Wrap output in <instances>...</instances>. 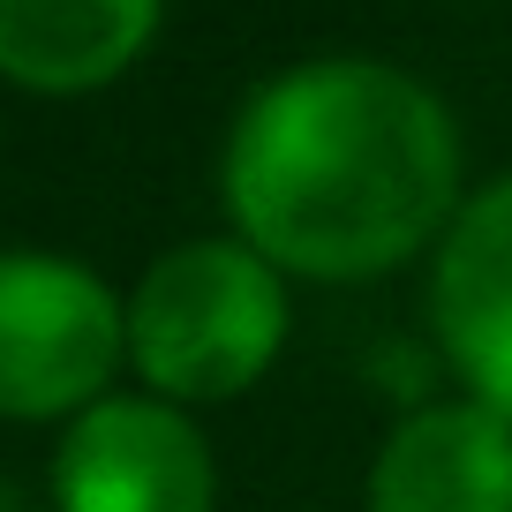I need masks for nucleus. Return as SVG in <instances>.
I'll return each mask as SVG.
<instances>
[{
	"instance_id": "f03ea898",
	"label": "nucleus",
	"mask_w": 512,
	"mask_h": 512,
	"mask_svg": "<svg viewBox=\"0 0 512 512\" xmlns=\"http://www.w3.org/2000/svg\"><path fill=\"white\" fill-rule=\"evenodd\" d=\"M136 392L166 407H226L279 369L294 339V287L234 234H189L121 294Z\"/></svg>"
},
{
	"instance_id": "0eeeda50",
	"label": "nucleus",
	"mask_w": 512,
	"mask_h": 512,
	"mask_svg": "<svg viewBox=\"0 0 512 512\" xmlns=\"http://www.w3.org/2000/svg\"><path fill=\"white\" fill-rule=\"evenodd\" d=\"M166 0H0V83L91 98L151 53Z\"/></svg>"
},
{
	"instance_id": "423d86ee",
	"label": "nucleus",
	"mask_w": 512,
	"mask_h": 512,
	"mask_svg": "<svg viewBox=\"0 0 512 512\" xmlns=\"http://www.w3.org/2000/svg\"><path fill=\"white\" fill-rule=\"evenodd\" d=\"M362 512H512V422L475 400H415L369 452Z\"/></svg>"
},
{
	"instance_id": "20e7f679",
	"label": "nucleus",
	"mask_w": 512,
	"mask_h": 512,
	"mask_svg": "<svg viewBox=\"0 0 512 512\" xmlns=\"http://www.w3.org/2000/svg\"><path fill=\"white\" fill-rule=\"evenodd\" d=\"M46 490L53 512H219V452L189 407L113 384L53 430Z\"/></svg>"
},
{
	"instance_id": "f257e3e1",
	"label": "nucleus",
	"mask_w": 512,
	"mask_h": 512,
	"mask_svg": "<svg viewBox=\"0 0 512 512\" xmlns=\"http://www.w3.org/2000/svg\"><path fill=\"white\" fill-rule=\"evenodd\" d=\"M467 196L445 91L377 53H309L256 83L219 144L226 234L279 279L369 287L437 249Z\"/></svg>"
},
{
	"instance_id": "39448f33",
	"label": "nucleus",
	"mask_w": 512,
	"mask_h": 512,
	"mask_svg": "<svg viewBox=\"0 0 512 512\" xmlns=\"http://www.w3.org/2000/svg\"><path fill=\"white\" fill-rule=\"evenodd\" d=\"M430 347L460 400L512 422V166L460 196L430 249Z\"/></svg>"
},
{
	"instance_id": "7ed1b4c3",
	"label": "nucleus",
	"mask_w": 512,
	"mask_h": 512,
	"mask_svg": "<svg viewBox=\"0 0 512 512\" xmlns=\"http://www.w3.org/2000/svg\"><path fill=\"white\" fill-rule=\"evenodd\" d=\"M128 369L121 287L61 249H0V422L61 430Z\"/></svg>"
}]
</instances>
